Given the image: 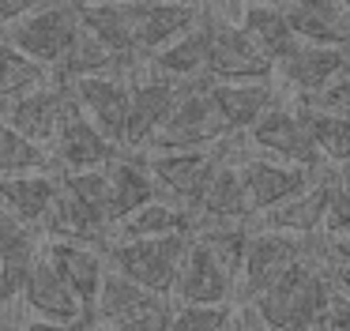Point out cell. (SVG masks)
<instances>
[{
    "label": "cell",
    "instance_id": "obj_1",
    "mask_svg": "<svg viewBox=\"0 0 350 331\" xmlns=\"http://www.w3.org/2000/svg\"><path fill=\"white\" fill-rule=\"evenodd\" d=\"M332 293H335V278H332V267H327V252L320 245L317 252L301 256L286 271H279L245 305L271 331H312L320 308L327 305Z\"/></svg>",
    "mask_w": 350,
    "mask_h": 331
},
{
    "label": "cell",
    "instance_id": "obj_2",
    "mask_svg": "<svg viewBox=\"0 0 350 331\" xmlns=\"http://www.w3.org/2000/svg\"><path fill=\"white\" fill-rule=\"evenodd\" d=\"M192 233H159V237H109L106 241V267H113L117 275L132 278L136 286L159 293H174L177 271H181L185 256H189Z\"/></svg>",
    "mask_w": 350,
    "mask_h": 331
},
{
    "label": "cell",
    "instance_id": "obj_3",
    "mask_svg": "<svg viewBox=\"0 0 350 331\" xmlns=\"http://www.w3.org/2000/svg\"><path fill=\"white\" fill-rule=\"evenodd\" d=\"M207 87H211L207 75L204 79H192L181 90L177 105L170 109V117L154 128V135L147 140L144 150H204V147H215V143L230 140V128L222 124Z\"/></svg>",
    "mask_w": 350,
    "mask_h": 331
},
{
    "label": "cell",
    "instance_id": "obj_4",
    "mask_svg": "<svg viewBox=\"0 0 350 331\" xmlns=\"http://www.w3.org/2000/svg\"><path fill=\"white\" fill-rule=\"evenodd\" d=\"M200 27H204V75L219 83H241V79H275V64L249 42L237 23L215 19L200 4Z\"/></svg>",
    "mask_w": 350,
    "mask_h": 331
},
{
    "label": "cell",
    "instance_id": "obj_5",
    "mask_svg": "<svg viewBox=\"0 0 350 331\" xmlns=\"http://www.w3.org/2000/svg\"><path fill=\"white\" fill-rule=\"evenodd\" d=\"M230 150H234V135L215 143V147H204V150H147L144 162L154 173L162 196L192 215L200 196H204V188H207V181L230 158Z\"/></svg>",
    "mask_w": 350,
    "mask_h": 331
},
{
    "label": "cell",
    "instance_id": "obj_6",
    "mask_svg": "<svg viewBox=\"0 0 350 331\" xmlns=\"http://www.w3.org/2000/svg\"><path fill=\"white\" fill-rule=\"evenodd\" d=\"M79 19H76V4L72 0H46L42 8H34L31 15H23L19 23H12L4 30V42L12 45L16 53L38 60V64H57L68 42L76 38Z\"/></svg>",
    "mask_w": 350,
    "mask_h": 331
},
{
    "label": "cell",
    "instance_id": "obj_7",
    "mask_svg": "<svg viewBox=\"0 0 350 331\" xmlns=\"http://www.w3.org/2000/svg\"><path fill=\"white\" fill-rule=\"evenodd\" d=\"M312 237H294V233H279V230H256L249 233V245H245L241 256V271H237V282H234V297L252 301L267 282H271L279 271H286L294 260L317 252L320 245H309Z\"/></svg>",
    "mask_w": 350,
    "mask_h": 331
},
{
    "label": "cell",
    "instance_id": "obj_8",
    "mask_svg": "<svg viewBox=\"0 0 350 331\" xmlns=\"http://www.w3.org/2000/svg\"><path fill=\"white\" fill-rule=\"evenodd\" d=\"M245 135H249V143L256 150L279 158V162L305 166V170H312V173L320 170V162H324V155H320V147L312 143L309 128L301 124L297 105L294 102H282V98H275V105Z\"/></svg>",
    "mask_w": 350,
    "mask_h": 331
},
{
    "label": "cell",
    "instance_id": "obj_9",
    "mask_svg": "<svg viewBox=\"0 0 350 331\" xmlns=\"http://www.w3.org/2000/svg\"><path fill=\"white\" fill-rule=\"evenodd\" d=\"M189 83H177L170 75H159L147 68L144 75L129 79V117H124V135H121V150H144L147 140L154 135V128L170 117V109L177 105L181 90Z\"/></svg>",
    "mask_w": 350,
    "mask_h": 331
},
{
    "label": "cell",
    "instance_id": "obj_10",
    "mask_svg": "<svg viewBox=\"0 0 350 331\" xmlns=\"http://www.w3.org/2000/svg\"><path fill=\"white\" fill-rule=\"evenodd\" d=\"M76 102V109L121 150L124 135V117H129V79L124 72H102V75H83L76 83H64Z\"/></svg>",
    "mask_w": 350,
    "mask_h": 331
},
{
    "label": "cell",
    "instance_id": "obj_11",
    "mask_svg": "<svg viewBox=\"0 0 350 331\" xmlns=\"http://www.w3.org/2000/svg\"><path fill=\"white\" fill-rule=\"evenodd\" d=\"M234 162H237V173H241L252 215H264V211L286 203L290 196L309 188L312 177H317L305 166H290V162H279V158H267V155H245V158H234Z\"/></svg>",
    "mask_w": 350,
    "mask_h": 331
},
{
    "label": "cell",
    "instance_id": "obj_12",
    "mask_svg": "<svg viewBox=\"0 0 350 331\" xmlns=\"http://www.w3.org/2000/svg\"><path fill=\"white\" fill-rule=\"evenodd\" d=\"M68 105H72V98H68L64 83H42V87L27 90V94H16L8 102H0V120L12 124L27 140L49 147L61 117L68 113Z\"/></svg>",
    "mask_w": 350,
    "mask_h": 331
},
{
    "label": "cell",
    "instance_id": "obj_13",
    "mask_svg": "<svg viewBox=\"0 0 350 331\" xmlns=\"http://www.w3.org/2000/svg\"><path fill=\"white\" fill-rule=\"evenodd\" d=\"M279 79L286 87L297 90V98H312L320 90H327L339 75L350 72V49L339 45H312V42H297V49L286 60L275 64Z\"/></svg>",
    "mask_w": 350,
    "mask_h": 331
},
{
    "label": "cell",
    "instance_id": "obj_14",
    "mask_svg": "<svg viewBox=\"0 0 350 331\" xmlns=\"http://www.w3.org/2000/svg\"><path fill=\"white\" fill-rule=\"evenodd\" d=\"M16 297L27 305V313L42 316V320L76 323V320H83V316H87L83 308H79L76 293L68 290V282H64V278L57 275V267L49 263L46 248H38V256H34V263L27 267L23 286H19Z\"/></svg>",
    "mask_w": 350,
    "mask_h": 331
},
{
    "label": "cell",
    "instance_id": "obj_15",
    "mask_svg": "<svg viewBox=\"0 0 350 331\" xmlns=\"http://www.w3.org/2000/svg\"><path fill=\"white\" fill-rule=\"evenodd\" d=\"M200 19L196 4H174V0H129V23L132 42L139 57H151L166 42L181 38Z\"/></svg>",
    "mask_w": 350,
    "mask_h": 331
},
{
    "label": "cell",
    "instance_id": "obj_16",
    "mask_svg": "<svg viewBox=\"0 0 350 331\" xmlns=\"http://www.w3.org/2000/svg\"><path fill=\"white\" fill-rule=\"evenodd\" d=\"M113 155H121V150L76 109V102H72L68 113L61 117V124H57V135H53V166L57 170H98V166H106Z\"/></svg>",
    "mask_w": 350,
    "mask_h": 331
},
{
    "label": "cell",
    "instance_id": "obj_17",
    "mask_svg": "<svg viewBox=\"0 0 350 331\" xmlns=\"http://www.w3.org/2000/svg\"><path fill=\"white\" fill-rule=\"evenodd\" d=\"M174 293L181 305H230V297H234V275L192 237L189 256H185L181 271H177Z\"/></svg>",
    "mask_w": 350,
    "mask_h": 331
},
{
    "label": "cell",
    "instance_id": "obj_18",
    "mask_svg": "<svg viewBox=\"0 0 350 331\" xmlns=\"http://www.w3.org/2000/svg\"><path fill=\"white\" fill-rule=\"evenodd\" d=\"M46 256L57 267V275L68 282V290L76 293L79 308L91 316L94 313V297H98V286H102V275H106V252L94 248V245H79V241H49Z\"/></svg>",
    "mask_w": 350,
    "mask_h": 331
},
{
    "label": "cell",
    "instance_id": "obj_19",
    "mask_svg": "<svg viewBox=\"0 0 350 331\" xmlns=\"http://www.w3.org/2000/svg\"><path fill=\"white\" fill-rule=\"evenodd\" d=\"M207 94H211L222 124L230 128V135H245L275 105V98H279L275 94V79H241V83L211 79Z\"/></svg>",
    "mask_w": 350,
    "mask_h": 331
},
{
    "label": "cell",
    "instance_id": "obj_20",
    "mask_svg": "<svg viewBox=\"0 0 350 331\" xmlns=\"http://www.w3.org/2000/svg\"><path fill=\"white\" fill-rule=\"evenodd\" d=\"M249 218H252V207H249V196H245L241 173H237L234 158H226L215 170V177L207 181L204 196H200L196 211H192V230L204 222H249Z\"/></svg>",
    "mask_w": 350,
    "mask_h": 331
},
{
    "label": "cell",
    "instance_id": "obj_21",
    "mask_svg": "<svg viewBox=\"0 0 350 331\" xmlns=\"http://www.w3.org/2000/svg\"><path fill=\"white\" fill-rule=\"evenodd\" d=\"M72 4H76V0H72ZM76 19H79V27L129 72L132 60L139 57L136 42H132L129 0H121V4H76Z\"/></svg>",
    "mask_w": 350,
    "mask_h": 331
},
{
    "label": "cell",
    "instance_id": "obj_22",
    "mask_svg": "<svg viewBox=\"0 0 350 331\" xmlns=\"http://www.w3.org/2000/svg\"><path fill=\"white\" fill-rule=\"evenodd\" d=\"M282 12H286V23L297 42L350 49V19L339 0H294Z\"/></svg>",
    "mask_w": 350,
    "mask_h": 331
},
{
    "label": "cell",
    "instance_id": "obj_23",
    "mask_svg": "<svg viewBox=\"0 0 350 331\" xmlns=\"http://www.w3.org/2000/svg\"><path fill=\"white\" fill-rule=\"evenodd\" d=\"M106 181H109V215H113V226L121 222L124 215H132V211H139L144 203H151L162 196L159 181L147 170L144 158L113 155L106 162Z\"/></svg>",
    "mask_w": 350,
    "mask_h": 331
},
{
    "label": "cell",
    "instance_id": "obj_24",
    "mask_svg": "<svg viewBox=\"0 0 350 331\" xmlns=\"http://www.w3.org/2000/svg\"><path fill=\"white\" fill-rule=\"evenodd\" d=\"M57 188H61V170H34V173H16V177H0V203L19 222L38 230Z\"/></svg>",
    "mask_w": 350,
    "mask_h": 331
},
{
    "label": "cell",
    "instance_id": "obj_25",
    "mask_svg": "<svg viewBox=\"0 0 350 331\" xmlns=\"http://www.w3.org/2000/svg\"><path fill=\"white\" fill-rule=\"evenodd\" d=\"M324 203H327V181L312 177L309 188H301L279 207L264 211V226L279 233H294V237H317L324 230Z\"/></svg>",
    "mask_w": 350,
    "mask_h": 331
},
{
    "label": "cell",
    "instance_id": "obj_26",
    "mask_svg": "<svg viewBox=\"0 0 350 331\" xmlns=\"http://www.w3.org/2000/svg\"><path fill=\"white\" fill-rule=\"evenodd\" d=\"M159 301H166V297H159V293L136 286L132 278L117 275L113 267H106L91 316H94V323H102V328H113V323L129 320V316H139V313H147V308H154Z\"/></svg>",
    "mask_w": 350,
    "mask_h": 331
},
{
    "label": "cell",
    "instance_id": "obj_27",
    "mask_svg": "<svg viewBox=\"0 0 350 331\" xmlns=\"http://www.w3.org/2000/svg\"><path fill=\"white\" fill-rule=\"evenodd\" d=\"M237 27L249 34V42L256 45V49L264 53L271 64L286 60L290 53L297 49V38H294V30H290L286 12H282V8L245 4V12H241V19H237Z\"/></svg>",
    "mask_w": 350,
    "mask_h": 331
},
{
    "label": "cell",
    "instance_id": "obj_28",
    "mask_svg": "<svg viewBox=\"0 0 350 331\" xmlns=\"http://www.w3.org/2000/svg\"><path fill=\"white\" fill-rule=\"evenodd\" d=\"M147 64H151V72L170 75V79H177V83L204 79V27H200V19L192 23L181 38L166 42L162 49H154Z\"/></svg>",
    "mask_w": 350,
    "mask_h": 331
},
{
    "label": "cell",
    "instance_id": "obj_29",
    "mask_svg": "<svg viewBox=\"0 0 350 331\" xmlns=\"http://www.w3.org/2000/svg\"><path fill=\"white\" fill-rule=\"evenodd\" d=\"M177 230L192 233V215L185 207H177L174 200L159 196V200L144 203L139 211L124 215L109 237H159V233H177Z\"/></svg>",
    "mask_w": 350,
    "mask_h": 331
},
{
    "label": "cell",
    "instance_id": "obj_30",
    "mask_svg": "<svg viewBox=\"0 0 350 331\" xmlns=\"http://www.w3.org/2000/svg\"><path fill=\"white\" fill-rule=\"evenodd\" d=\"M102 72H124V68L117 64L83 27H79L76 38L68 42V49H64L61 57H57V64H53L57 83H76V79H83V75H102Z\"/></svg>",
    "mask_w": 350,
    "mask_h": 331
},
{
    "label": "cell",
    "instance_id": "obj_31",
    "mask_svg": "<svg viewBox=\"0 0 350 331\" xmlns=\"http://www.w3.org/2000/svg\"><path fill=\"white\" fill-rule=\"evenodd\" d=\"M297 113H301V124L309 128L312 143L320 147V155L332 158L335 166L350 158V117H339V113L317 109L309 102H294Z\"/></svg>",
    "mask_w": 350,
    "mask_h": 331
},
{
    "label": "cell",
    "instance_id": "obj_32",
    "mask_svg": "<svg viewBox=\"0 0 350 331\" xmlns=\"http://www.w3.org/2000/svg\"><path fill=\"white\" fill-rule=\"evenodd\" d=\"M249 233H252L249 222H204V226L192 230V237H196L237 282V271H241V256H245V245H249Z\"/></svg>",
    "mask_w": 350,
    "mask_h": 331
},
{
    "label": "cell",
    "instance_id": "obj_33",
    "mask_svg": "<svg viewBox=\"0 0 350 331\" xmlns=\"http://www.w3.org/2000/svg\"><path fill=\"white\" fill-rule=\"evenodd\" d=\"M61 188L79 203L83 211H91L98 222L109 226L113 233V215H109V181H106V166L98 170H61Z\"/></svg>",
    "mask_w": 350,
    "mask_h": 331
},
{
    "label": "cell",
    "instance_id": "obj_34",
    "mask_svg": "<svg viewBox=\"0 0 350 331\" xmlns=\"http://www.w3.org/2000/svg\"><path fill=\"white\" fill-rule=\"evenodd\" d=\"M34 170H57L53 155L42 143L27 140L12 124L0 120V177H16V173H34Z\"/></svg>",
    "mask_w": 350,
    "mask_h": 331
},
{
    "label": "cell",
    "instance_id": "obj_35",
    "mask_svg": "<svg viewBox=\"0 0 350 331\" xmlns=\"http://www.w3.org/2000/svg\"><path fill=\"white\" fill-rule=\"evenodd\" d=\"M234 320L230 305H177L170 308V331H226Z\"/></svg>",
    "mask_w": 350,
    "mask_h": 331
},
{
    "label": "cell",
    "instance_id": "obj_36",
    "mask_svg": "<svg viewBox=\"0 0 350 331\" xmlns=\"http://www.w3.org/2000/svg\"><path fill=\"white\" fill-rule=\"evenodd\" d=\"M327 181V203H324V230L327 237L350 230V185H342L335 173H324Z\"/></svg>",
    "mask_w": 350,
    "mask_h": 331
},
{
    "label": "cell",
    "instance_id": "obj_37",
    "mask_svg": "<svg viewBox=\"0 0 350 331\" xmlns=\"http://www.w3.org/2000/svg\"><path fill=\"white\" fill-rule=\"evenodd\" d=\"M297 102H309V105H317V109L350 117V72L339 75V79H335L327 90H320V94H312V98H297Z\"/></svg>",
    "mask_w": 350,
    "mask_h": 331
},
{
    "label": "cell",
    "instance_id": "obj_38",
    "mask_svg": "<svg viewBox=\"0 0 350 331\" xmlns=\"http://www.w3.org/2000/svg\"><path fill=\"white\" fill-rule=\"evenodd\" d=\"M312 331H350V297L335 286V293L327 297V305L320 308Z\"/></svg>",
    "mask_w": 350,
    "mask_h": 331
},
{
    "label": "cell",
    "instance_id": "obj_39",
    "mask_svg": "<svg viewBox=\"0 0 350 331\" xmlns=\"http://www.w3.org/2000/svg\"><path fill=\"white\" fill-rule=\"evenodd\" d=\"M109 331H170V305L159 301L154 308H147V313H139V316H129V320L113 323Z\"/></svg>",
    "mask_w": 350,
    "mask_h": 331
},
{
    "label": "cell",
    "instance_id": "obj_40",
    "mask_svg": "<svg viewBox=\"0 0 350 331\" xmlns=\"http://www.w3.org/2000/svg\"><path fill=\"white\" fill-rule=\"evenodd\" d=\"M46 0H0V30H8L12 23H19L23 15H31L34 8H42Z\"/></svg>",
    "mask_w": 350,
    "mask_h": 331
},
{
    "label": "cell",
    "instance_id": "obj_41",
    "mask_svg": "<svg viewBox=\"0 0 350 331\" xmlns=\"http://www.w3.org/2000/svg\"><path fill=\"white\" fill-rule=\"evenodd\" d=\"M324 252H327V260L347 263V267H350V230H347V233H335V237H327Z\"/></svg>",
    "mask_w": 350,
    "mask_h": 331
},
{
    "label": "cell",
    "instance_id": "obj_42",
    "mask_svg": "<svg viewBox=\"0 0 350 331\" xmlns=\"http://www.w3.org/2000/svg\"><path fill=\"white\" fill-rule=\"evenodd\" d=\"M234 328H237V331H271L267 323H260L256 316H252V308H249V305H245L241 313H234Z\"/></svg>",
    "mask_w": 350,
    "mask_h": 331
},
{
    "label": "cell",
    "instance_id": "obj_43",
    "mask_svg": "<svg viewBox=\"0 0 350 331\" xmlns=\"http://www.w3.org/2000/svg\"><path fill=\"white\" fill-rule=\"evenodd\" d=\"M327 267H332V278H335V286H339V290L350 297V267H347V263H335V260H327Z\"/></svg>",
    "mask_w": 350,
    "mask_h": 331
},
{
    "label": "cell",
    "instance_id": "obj_44",
    "mask_svg": "<svg viewBox=\"0 0 350 331\" xmlns=\"http://www.w3.org/2000/svg\"><path fill=\"white\" fill-rule=\"evenodd\" d=\"M335 177H339L342 185H350V158H347V162H339V166H335Z\"/></svg>",
    "mask_w": 350,
    "mask_h": 331
},
{
    "label": "cell",
    "instance_id": "obj_45",
    "mask_svg": "<svg viewBox=\"0 0 350 331\" xmlns=\"http://www.w3.org/2000/svg\"><path fill=\"white\" fill-rule=\"evenodd\" d=\"M245 4H264V8H290L294 0H245Z\"/></svg>",
    "mask_w": 350,
    "mask_h": 331
},
{
    "label": "cell",
    "instance_id": "obj_46",
    "mask_svg": "<svg viewBox=\"0 0 350 331\" xmlns=\"http://www.w3.org/2000/svg\"><path fill=\"white\" fill-rule=\"evenodd\" d=\"M76 4H121V0H76Z\"/></svg>",
    "mask_w": 350,
    "mask_h": 331
},
{
    "label": "cell",
    "instance_id": "obj_47",
    "mask_svg": "<svg viewBox=\"0 0 350 331\" xmlns=\"http://www.w3.org/2000/svg\"><path fill=\"white\" fill-rule=\"evenodd\" d=\"M79 331H106L102 323H87V328H79Z\"/></svg>",
    "mask_w": 350,
    "mask_h": 331
},
{
    "label": "cell",
    "instance_id": "obj_48",
    "mask_svg": "<svg viewBox=\"0 0 350 331\" xmlns=\"http://www.w3.org/2000/svg\"><path fill=\"white\" fill-rule=\"evenodd\" d=\"M174 4H196V8H200V4H204V0H174Z\"/></svg>",
    "mask_w": 350,
    "mask_h": 331
},
{
    "label": "cell",
    "instance_id": "obj_49",
    "mask_svg": "<svg viewBox=\"0 0 350 331\" xmlns=\"http://www.w3.org/2000/svg\"><path fill=\"white\" fill-rule=\"evenodd\" d=\"M339 4H342V12H347V19H350V0H339Z\"/></svg>",
    "mask_w": 350,
    "mask_h": 331
},
{
    "label": "cell",
    "instance_id": "obj_50",
    "mask_svg": "<svg viewBox=\"0 0 350 331\" xmlns=\"http://www.w3.org/2000/svg\"><path fill=\"white\" fill-rule=\"evenodd\" d=\"M226 331H237V328H234V320H230V328H226Z\"/></svg>",
    "mask_w": 350,
    "mask_h": 331
},
{
    "label": "cell",
    "instance_id": "obj_51",
    "mask_svg": "<svg viewBox=\"0 0 350 331\" xmlns=\"http://www.w3.org/2000/svg\"><path fill=\"white\" fill-rule=\"evenodd\" d=\"M4 313H8V308H0V316H4Z\"/></svg>",
    "mask_w": 350,
    "mask_h": 331
}]
</instances>
